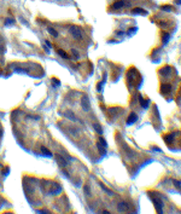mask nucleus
<instances>
[{
  "instance_id": "f03ea898",
  "label": "nucleus",
  "mask_w": 181,
  "mask_h": 214,
  "mask_svg": "<svg viewBox=\"0 0 181 214\" xmlns=\"http://www.w3.org/2000/svg\"><path fill=\"white\" fill-rule=\"evenodd\" d=\"M153 203H155V207L157 209V213H163L162 212V207H163V203H162V200L159 198V196L155 195V198H153Z\"/></svg>"
},
{
  "instance_id": "9b49d317",
  "label": "nucleus",
  "mask_w": 181,
  "mask_h": 214,
  "mask_svg": "<svg viewBox=\"0 0 181 214\" xmlns=\"http://www.w3.org/2000/svg\"><path fill=\"white\" fill-rule=\"evenodd\" d=\"M139 100H140V104H141V106L142 108H147V104H149V102L147 100H144V98L141 97V96H139Z\"/></svg>"
},
{
  "instance_id": "c85d7f7f",
  "label": "nucleus",
  "mask_w": 181,
  "mask_h": 214,
  "mask_svg": "<svg viewBox=\"0 0 181 214\" xmlns=\"http://www.w3.org/2000/svg\"><path fill=\"white\" fill-rule=\"evenodd\" d=\"M1 133H3V128H1V126H0V136H1Z\"/></svg>"
},
{
  "instance_id": "393cba45",
  "label": "nucleus",
  "mask_w": 181,
  "mask_h": 214,
  "mask_svg": "<svg viewBox=\"0 0 181 214\" xmlns=\"http://www.w3.org/2000/svg\"><path fill=\"white\" fill-rule=\"evenodd\" d=\"M174 184H175V186H176L177 189H180V184H179V181H176V180H175V181H174Z\"/></svg>"
},
{
  "instance_id": "7ed1b4c3",
  "label": "nucleus",
  "mask_w": 181,
  "mask_h": 214,
  "mask_svg": "<svg viewBox=\"0 0 181 214\" xmlns=\"http://www.w3.org/2000/svg\"><path fill=\"white\" fill-rule=\"evenodd\" d=\"M130 3L129 1H124V0H117V1L114 4V9L115 10H121L123 9L124 6H129Z\"/></svg>"
},
{
  "instance_id": "412c9836",
  "label": "nucleus",
  "mask_w": 181,
  "mask_h": 214,
  "mask_svg": "<svg viewBox=\"0 0 181 214\" xmlns=\"http://www.w3.org/2000/svg\"><path fill=\"white\" fill-rule=\"evenodd\" d=\"M99 143H100L102 145H104V146H106V140H105L104 138H99Z\"/></svg>"
},
{
  "instance_id": "20e7f679",
  "label": "nucleus",
  "mask_w": 181,
  "mask_h": 214,
  "mask_svg": "<svg viewBox=\"0 0 181 214\" xmlns=\"http://www.w3.org/2000/svg\"><path fill=\"white\" fill-rule=\"evenodd\" d=\"M132 14L133 15H144L145 16V15H147V11L141 9V7H135V9L132 10Z\"/></svg>"
},
{
  "instance_id": "6ab92c4d",
  "label": "nucleus",
  "mask_w": 181,
  "mask_h": 214,
  "mask_svg": "<svg viewBox=\"0 0 181 214\" xmlns=\"http://www.w3.org/2000/svg\"><path fill=\"white\" fill-rule=\"evenodd\" d=\"M94 128L98 131V133H99V134H102V133H103V131H102V128H100V126H99L98 124H96V125H94Z\"/></svg>"
},
{
  "instance_id": "b1692460",
  "label": "nucleus",
  "mask_w": 181,
  "mask_h": 214,
  "mask_svg": "<svg viewBox=\"0 0 181 214\" xmlns=\"http://www.w3.org/2000/svg\"><path fill=\"white\" fill-rule=\"evenodd\" d=\"M163 10H165V11H170V6H163Z\"/></svg>"
},
{
  "instance_id": "1a4fd4ad",
  "label": "nucleus",
  "mask_w": 181,
  "mask_h": 214,
  "mask_svg": "<svg viewBox=\"0 0 181 214\" xmlns=\"http://www.w3.org/2000/svg\"><path fill=\"white\" fill-rule=\"evenodd\" d=\"M57 161H58V163H59L62 167L66 166V161H65V160H64V159L60 156V155H58V156H57Z\"/></svg>"
},
{
  "instance_id": "f8f14e48",
  "label": "nucleus",
  "mask_w": 181,
  "mask_h": 214,
  "mask_svg": "<svg viewBox=\"0 0 181 214\" xmlns=\"http://www.w3.org/2000/svg\"><path fill=\"white\" fill-rule=\"evenodd\" d=\"M97 146H98V149H99V151H100V154H102V155H104V154L106 152V150H105V148H106V146L102 145L100 143H98V144H97Z\"/></svg>"
},
{
  "instance_id": "f257e3e1",
  "label": "nucleus",
  "mask_w": 181,
  "mask_h": 214,
  "mask_svg": "<svg viewBox=\"0 0 181 214\" xmlns=\"http://www.w3.org/2000/svg\"><path fill=\"white\" fill-rule=\"evenodd\" d=\"M69 32H70V34H71L75 39H82V32H81L80 28H77V27H71V28L69 29Z\"/></svg>"
},
{
  "instance_id": "ddd939ff",
  "label": "nucleus",
  "mask_w": 181,
  "mask_h": 214,
  "mask_svg": "<svg viewBox=\"0 0 181 214\" xmlns=\"http://www.w3.org/2000/svg\"><path fill=\"white\" fill-rule=\"evenodd\" d=\"M47 32L51 34V35H53V36H58V32H56L53 28H51V27H48L47 28Z\"/></svg>"
},
{
  "instance_id": "dca6fc26",
  "label": "nucleus",
  "mask_w": 181,
  "mask_h": 214,
  "mask_svg": "<svg viewBox=\"0 0 181 214\" xmlns=\"http://www.w3.org/2000/svg\"><path fill=\"white\" fill-rule=\"evenodd\" d=\"M41 151H42L45 155H48V156H51V152H50V150H47L45 146H41Z\"/></svg>"
},
{
  "instance_id": "a878e982",
  "label": "nucleus",
  "mask_w": 181,
  "mask_h": 214,
  "mask_svg": "<svg viewBox=\"0 0 181 214\" xmlns=\"http://www.w3.org/2000/svg\"><path fill=\"white\" fill-rule=\"evenodd\" d=\"M84 191H86V193L89 195V187H88V186H84Z\"/></svg>"
},
{
  "instance_id": "5701e85b",
  "label": "nucleus",
  "mask_w": 181,
  "mask_h": 214,
  "mask_svg": "<svg viewBox=\"0 0 181 214\" xmlns=\"http://www.w3.org/2000/svg\"><path fill=\"white\" fill-rule=\"evenodd\" d=\"M72 55H74V56H75V57H76V58H77V57H78V52H77V51H76V50H72Z\"/></svg>"
},
{
  "instance_id": "f3484780",
  "label": "nucleus",
  "mask_w": 181,
  "mask_h": 214,
  "mask_svg": "<svg viewBox=\"0 0 181 214\" xmlns=\"http://www.w3.org/2000/svg\"><path fill=\"white\" fill-rule=\"evenodd\" d=\"M173 138H174V134H170V136H168V137H165L164 139L167 140V143H168V144H170V142H171V139H173Z\"/></svg>"
},
{
  "instance_id": "6e6552de",
  "label": "nucleus",
  "mask_w": 181,
  "mask_h": 214,
  "mask_svg": "<svg viewBox=\"0 0 181 214\" xmlns=\"http://www.w3.org/2000/svg\"><path fill=\"white\" fill-rule=\"evenodd\" d=\"M161 91H162V93H169L170 91H171V86L170 85H163L162 86V88H161Z\"/></svg>"
},
{
  "instance_id": "4468645a",
  "label": "nucleus",
  "mask_w": 181,
  "mask_h": 214,
  "mask_svg": "<svg viewBox=\"0 0 181 214\" xmlns=\"http://www.w3.org/2000/svg\"><path fill=\"white\" fill-rule=\"evenodd\" d=\"M57 53H58V55H60L63 58H69L68 53H65V52H64L63 50H60V48H59V50H57Z\"/></svg>"
},
{
  "instance_id": "39448f33",
  "label": "nucleus",
  "mask_w": 181,
  "mask_h": 214,
  "mask_svg": "<svg viewBox=\"0 0 181 214\" xmlns=\"http://www.w3.org/2000/svg\"><path fill=\"white\" fill-rule=\"evenodd\" d=\"M128 208H129V206H128L126 202H120V203L117 204L118 212H126V210H128Z\"/></svg>"
},
{
  "instance_id": "aec40b11",
  "label": "nucleus",
  "mask_w": 181,
  "mask_h": 214,
  "mask_svg": "<svg viewBox=\"0 0 181 214\" xmlns=\"http://www.w3.org/2000/svg\"><path fill=\"white\" fill-rule=\"evenodd\" d=\"M66 116H68V117H70L71 120H74V121H76V117H75V116L72 115V113H70V111H69V113H66Z\"/></svg>"
},
{
  "instance_id": "9d476101",
  "label": "nucleus",
  "mask_w": 181,
  "mask_h": 214,
  "mask_svg": "<svg viewBox=\"0 0 181 214\" xmlns=\"http://www.w3.org/2000/svg\"><path fill=\"white\" fill-rule=\"evenodd\" d=\"M170 70H171V69H170V67H165V68L161 69V71H159V73H161V74H163L164 76H168V74L170 73Z\"/></svg>"
},
{
  "instance_id": "bb28decb",
  "label": "nucleus",
  "mask_w": 181,
  "mask_h": 214,
  "mask_svg": "<svg viewBox=\"0 0 181 214\" xmlns=\"http://www.w3.org/2000/svg\"><path fill=\"white\" fill-rule=\"evenodd\" d=\"M53 83H54V85H59V81H58L57 79H53Z\"/></svg>"
},
{
  "instance_id": "2eb2a0df",
  "label": "nucleus",
  "mask_w": 181,
  "mask_h": 214,
  "mask_svg": "<svg viewBox=\"0 0 181 214\" xmlns=\"http://www.w3.org/2000/svg\"><path fill=\"white\" fill-rule=\"evenodd\" d=\"M169 39H170V35H169V34H164V35H163V42H164V44H167V42L169 41Z\"/></svg>"
},
{
  "instance_id": "4be33fe9",
  "label": "nucleus",
  "mask_w": 181,
  "mask_h": 214,
  "mask_svg": "<svg viewBox=\"0 0 181 214\" xmlns=\"http://www.w3.org/2000/svg\"><path fill=\"white\" fill-rule=\"evenodd\" d=\"M9 24H15V20H6V26Z\"/></svg>"
},
{
  "instance_id": "cd10ccee",
  "label": "nucleus",
  "mask_w": 181,
  "mask_h": 214,
  "mask_svg": "<svg viewBox=\"0 0 181 214\" xmlns=\"http://www.w3.org/2000/svg\"><path fill=\"white\" fill-rule=\"evenodd\" d=\"M102 213H104V214H109V213H110V212H109V210H103V212H102Z\"/></svg>"
},
{
  "instance_id": "a211bd4d",
  "label": "nucleus",
  "mask_w": 181,
  "mask_h": 214,
  "mask_svg": "<svg viewBox=\"0 0 181 214\" xmlns=\"http://www.w3.org/2000/svg\"><path fill=\"white\" fill-rule=\"evenodd\" d=\"M104 82H105V79L100 82V83H98V91L99 92H102V90H103V85H104Z\"/></svg>"
},
{
  "instance_id": "0eeeda50",
  "label": "nucleus",
  "mask_w": 181,
  "mask_h": 214,
  "mask_svg": "<svg viewBox=\"0 0 181 214\" xmlns=\"http://www.w3.org/2000/svg\"><path fill=\"white\" fill-rule=\"evenodd\" d=\"M136 120H138V116H136V115L133 113V114H130V116L128 117V120H127V124H128V125H132V124H133V122H135Z\"/></svg>"
},
{
  "instance_id": "423d86ee",
  "label": "nucleus",
  "mask_w": 181,
  "mask_h": 214,
  "mask_svg": "<svg viewBox=\"0 0 181 214\" xmlns=\"http://www.w3.org/2000/svg\"><path fill=\"white\" fill-rule=\"evenodd\" d=\"M82 108H83V110H89V100H88V98L84 96V97H82Z\"/></svg>"
}]
</instances>
